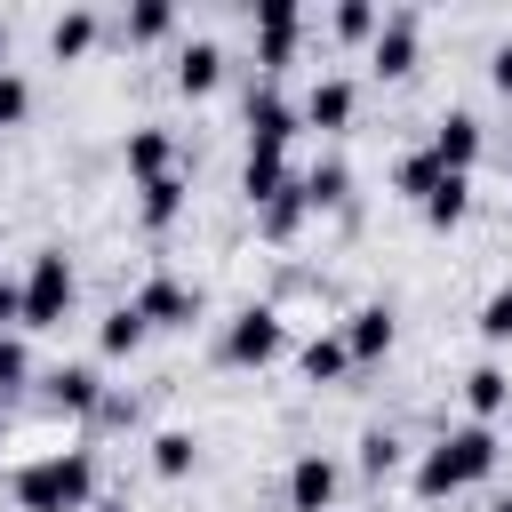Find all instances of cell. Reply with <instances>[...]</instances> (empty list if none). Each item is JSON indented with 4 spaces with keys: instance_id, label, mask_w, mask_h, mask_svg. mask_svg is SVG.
Masks as SVG:
<instances>
[{
    "instance_id": "4",
    "label": "cell",
    "mask_w": 512,
    "mask_h": 512,
    "mask_svg": "<svg viewBox=\"0 0 512 512\" xmlns=\"http://www.w3.org/2000/svg\"><path fill=\"white\" fill-rule=\"evenodd\" d=\"M72 264H64V248H40L32 264H24V328H64V312H72Z\"/></svg>"
},
{
    "instance_id": "30",
    "label": "cell",
    "mask_w": 512,
    "mask_h": 512,
    "mask_svg": "<svg viewBox=\"0 0 512 512\" xmlns=\"http://www.w3.org/2000/svg\"><path fill=\"white\" fill-rule=\"evenodd\" d=\"M472 328H480L488 344H512V280H504V288L480 304V320H472Z\"/></svg>"
},
{
    "instance_id": "19",
    "label": "cell",
    "mask_w": 512,
    "mask_h": 512,
    "mask_svg": "<svg viewBox=\"0 0 512 512\" xmlns=\"http://www.w3.org/2000/svg\"><path fill=\"white\" fill-rule=\"evenodd\" d=\"M280 184H288V152H272V144H248V160H240V192H248V208H264Z\"/></svg>"
},
{
    "instance_id": "28",
    "label": "cell",
    "mask_w": 512,
    "mask_h": 512,
    "mask_svg": "<svg viewBox=\"0 0 512 512\" xmlns=\"http://www.w3.org/2000/svg\"><path fill=\"white\" fill-rule=\"evenodd\" d=\"M440 176H448V168H440V160H432V152H408V160H400V168H392V192H408V200H424V192H432V184H440Z\"/></svg>"
},
{
    "instance_id": "29",
    "label": "cell",
    "mask_w": 512,
    "mask_h": 512,
    "mask_svg": "<svg viewBox=\"0 0 512 512\" xmlns=\"http://www.w3.org/2000/svg\"><path fill=\"white\" fill-rule=\"evenodd\" d=\"M168 32H176V8L168 0H136L128 8V40H168Z\"/></svg>"
},
{
    "instance_id": "39",
    "label": "cell",
    "mask_w": 512,
    "mask_h": 512,
    "mask_svg": "<svg viewBox=\"0 0 512 512\" xmlns=\"http://www.w3.org/2000/svg\"><path fill=\"white\" fill-rule=\"evenodd\" d=\"M0 432H8V408H0Z\"/></svg>"
},
{
    "instance_id": "21",
    "label": "cell",
    "mask_w": 512,
    "mask_h": 512,
    "mask_svg": "<svg viewBox=\"0 0 512 512\" xmlns=\"http://www.w3.org/2000/svg\"><path fill=\"white\" fill-rule=\"evenodd\" d=\"M304 216H312V208H304V192H296V176H288V184L256 208V232H264V240H296V232H304Z\"/></svg>"
},
{
    "instance_id": "36",
    "label": "cell",
    "mask_w": 512,
    "mask_h": 512,
    "mask_svg": "<svg viewBox=\"0 0 512 512\" xmlns=\"http://www.w3.org/2000/svg\"><path fill=\"white\" fill-rule=\"evenodd\" d=\"M0 72H8V16H0Z\"/></svg>"
},
{
    "instance_id": "11",
    "label": "cell",
    "mask_w": 512,
    "mask_h": 512,
    "mask_svg": "<svg viewBox=\"0 0 512 512\" xmlns=\"http://www.w3.org/2000/svg\"><path fill=\"white\" fill-rule=\"evenodd\" d=\"M304 120H296V104L272 88V80H256L248 88V144H272V152H288V136H296Z\"/></svg>"
},
{
    "instance_id": "20",
    "label": "cell",
    "mask_w": 512,
    "mask_h": 512,
    "mask_svg": "<svg viewBox=\"0 0 512 512\" xmlns=\"http://www.w3.org/2000/svg\"><path fill=\"white\" fill-rule=\"evenodd\" d=\"M184 216V176H152V184H136V224L144 232H168Z\"/></svg>"
},
{
    "instance_id": "32",
    "label": "cell",
    "mask_w": 512,
    "mask_h": 512,
    "mask_svg": "<svg viewBox=\"0 0 512 512\" xmlns=\"http://www.w3.org/2000/svg\"><path fill=\"white\" fill-rule=\"evenodd\" d=\"M24 376H32V352H24L16 336H0V408H8V392H16Z\"/></svg>"
},
{
    "instance_id": "18",
    "label": "cell",
    "mask_w": 512,
    "mask_h": 512,
    "mask_svg": "<svg viewBox=\"0 0 512 512\" xmlns=\"http://www.w3.org/2000/svg\"><path fill=\"white\" fill-rule=\"evenodd\" d=\"M216 80H224V48H216V40H184V48H176V88H184V96H208Z\"/></svg>"
},
{
    "instance_id": "13",
    "label": "cell",
    "mask_w": 512,
    "mask_h": 512,
    "mask_svg": "<svg viewBox=\"0 0 512 512\" xmlns=\"http://www.w3.org/2000/svg\"><path fill=\"white\" fill-rule=\"evenodd\" d=\"M336 336H344V352H352V368H368V360H384V352H392V304H360V312H352V320H344Z\"/></svg>"
},
{
    "instance_id": "24",
    "label": "cell",
    "mask_w": 512,
    "mask_h": 512,
    "mask_svg": "<svg viewBox=\"0 0 512 512\" xmlns=\"http://www.w3.org/2000/svg\"><path fill=\"white\" fill-rule=\"evenodd\" d=\"M296 368H304V384H336L352 368V352H344V336H312V344H296Z\"/></svg>"
},
{
    "instance_id": "37",
    "label": "cell",
    "mask_w": 512,
    "mask_h": 512,
    "mask_svg": "<svg viewBox=\"0 0 512 512\" xmlns=\"http://www.w3.org/2000/svg\"><path fill=\"white\" fill-rule=\"evenodd\" d=\"M88 512H128V504H88Z\"/></svg>"
},
{
    "instance_id": "2",
    "label": "cell",
    "mask_w": 512,
    "mask_h": 512,
    "mask_svg": "<svg viewBox=\"0 0 512 512\" xmlns=\"http://www.w3.org/2000/svg\"><path fill=\"white\" fill-rule=\"evenodd\" d=\"M8 496H16V512H88L96 504V456L88 448H48V456L8 472Z\"/></svg>"
},
{
    "instance_id": "25",
    "label": "cell",
    "mask_w": 512,
    "mask_h": 512,
    "mask_svg": "<svg viewBox=\"0 0 512 512\" xmlns=\"http://www.w3.org/2000/svg\"><path fill=\"white\" fill-rule=\"evenodd\" d=\"M192 464H200V440L192 432H152V472L160 480H184Z\"/></svg>"
},
{
    "instance_id": "7",
    "label": "cell",
    "mask_w": 512,
    "mask_h": 512,
    "mask_svg": "<svg viewBox=\"0 0 512 512\" xmlns=\"http://www.w3.org/2000/svg\"><path fill=\"white\" fill-rule=\"evenodd\" d=\"M480 144H488V128H480V112H464V104H448L440 120H432V160L440 168H456V176H472V160H480Z\"/></svg>"
},
{
    "instance_id": "5",
    "label": "cell",
    "mask_w": 512,
    "mask_h": 512,
    "mask_svg": "<svg viewBox=\"0 0 512 512\" xmlns=\"http://www.w3.org/2000/svg\"><path fill=\"white\" fill-rule=\"evenodd\" d=\"M416 40H424V16H416V8H384L376 40H368L376 80H408V72H416Z\"/></svg>"
},
{
    "instance_id": "34",
    "label": "cell",
    "mask_w": 512,
    "mask_h": 512,
    "mask_svg": "<svg viewBox=\"0 0 512 512\" xmlns=\"http://www.w3.org/2000/svg\"><path fill=\"white\" fill-rule=\"evenodd\" d=\"M96 424H136V392H104V408H96Z\"/></svg>"
},
{
    "instance_id": "33",
    "label": "cell",
    "mask_w": 512,
    "mask_h": 512,
    "mask_svg": "<svg viewBox=\"0 0 512 512\" xmlns=\"http://www.w3.org/2000/svg\"><path fill=\"white\" fill-rule=\"evenodd\" d=\"M24 328V280H0V336Z\"/></svg>"
},
{
    "instance_id": "12",
    "label": "cell",
    "mask_w": 512,
    "mask_h": 512,
    "mask_svg": "<svg viewBox=\"0 0 512 512\" xmlns=\"http://www.w3.org/2000/svg\"><path fill=\"white\" fill-rule=\"evenodd\" d=\"M48 408H64V416H96V408H104V376H96L88 360L48 368Z\"/></svg>"
},
{
    "instance_id": "6",
    "label": "cell",
    "mask_w": 512,
    "mask_h": 512,
    "mask_svg": "<svg viewBox=\"0 0 512 512\" xmlns=\"http://www.w3.org/2000/svg\"><path fill=\"white\" fill-rule=\"evenodd\" d=\"M128 304H136V320H144V328H192V320H200V288H192V280H176V272H152Z\"/></svg>"
},
{
    "instance_id": "15",
    "label": "cell",
    "mask_w": 512,
    "mask_h": 512,
    "mask_svg": "<svg viewBox=\"0 0 512 512\" xmlns=\"http://www.w3.org/2000/svg\"><path fill=\"white\" fill-rule=\"evenodd\" d=\"M296 192H304V208L320 216V208H352V168L328 152V160H312L304 176H296Z\"/></svg>"
},
{
    "instance_id": "8",
    "label": "cell",
    "mask_w": 512,
    "mask_h": 512,
    "mask_svg": "<svg viewBox=\"0 0 512 512\" xmlns=\"http://www.w3.org/2000/svg\"><path fill=\"white\" fill-rule=\"evenodd\" d=\"M336 488H344V472H336V456H320V448H304V456L288 464V512H336Z\"/></svg>"
},
{
    "instance_id": "3",
    "label": "cell",
    "mask_w": 512,
    "mask_h": 512,
    "mask_svg": "<svg viewBox=\"0 0 512 512\" xmlns=\"http://www.w3.org/2000/svg\"><path fill=\"white\" fill-rule=\"evenodd\" d=\"M280 352H288V328H280L272 304H240V312L224 320V336H216V360H224V368H272Z\"/></svg>"
},
{
    "instance_id": "27",
    "label": "cell",
    "mask_w": 512,
    "mask_h": 512,
    "mask_svg": "<svg viewBox=\"0 0 512 512\" xmlns=\"http://www.w3.org/2000/svg\"><path fill=\"white\" fill-rule=\"evenodd\" d=\"M376 24H384V8H376V0H336V16H328V32H336V40H376Z\"/></svg>"
},
{
    "instance_id": "22",
    "label": "cell",
    "mask_w": 512,
    "mask_h": 512,
    "mask_svg": "<svg viewBox=\"0 0 512 512\" xmlns=\"http://www.w3.org/2000/svg\"><path fill=\"white\" fill-rule=\"evenodd\" d=\"M88 48H96V8H64V16L48 24V56L72 64V56H88Z\"/></svg>"
},
{
    "instance_id": "23",
    "label": "cell",
    "mask_w": 512,
    "mask_h": 512,
    "mask_svg": "<svg viewBox=\"0 0 512 512\" xmlns=\"http://www.w3.org/2000/svg\"><path fill=\"white\" fill-rule=\"evenodd\" d=\"M144 336H152V328L136 320V304H112V312H104V328H96V352H104V360H128Z\"/></svg>"
},
{
    "instance_id": "26",
    "label": "cell",
    "mask_w": 512,
    "mask_h": 512,
    "mask_svg": "<svg viewBox=\"0 0 512 512\" xmlns=\"http://www.w3.org/2000/svg\"><path fill=\"white\" fill-rule=\"evenodd\" d=\"M400 464H408L400 432H384V424H376V432H360V472H368V480H392Z\"/></svg>"
},
{
    "instance_id": "16",
    "label": "cell",
    "mask_w": 512,
    "mask_h": 512,
    "mask_svg": "<svg viewBox=\"0 0 512 512\" xmlns=\"http://www.w3.org/2000/svg\"><path fill=\"white\" fill-rule=\"evenodd\" d=\"M416 208H424V224H432V232H456V224L472 216V176H456V168H448V176H440Z\"/></svg>"
},
{
    "instance_id": "31",
    "label": "cell",
    "mask_w": 512,
    "mask_h": 512,
    "mask_svg": "<svg viewBox=\"0 0 512 512\" xmlns=\"http://www.w3.org/2000/svg\"><path fill=\"white\" fill-rule=\"evenodd\" d=\"M24 112H32V80L24 72H0V128H16Z\"/></svg>"
},
{
    "instance_id": "17",
    "label": "cell",
    "mask_w": 512,
    "mask_h": 512,
    "mask_svg": "<svg viewBox=\"0 0 512 512\" xmlns=\"http://www.w3.org/2000/svg\"><path fill=\"white\" fill-rule=\"evenodd\" d=\"M464 408H472V424H496V416L512 408V376H504L496 360H480V368L464 376Z\"/></svg>"
},
{
    "instance_id": "10",
    "label": "cell",
    "mask_w": 512,
    "mask_h": 512,
    "mask_svg": "<svg viewBox=\"0 0 512 512\" xmlns=\"http://www.w3.org/2000/svg\"><path fill=\"white\" fill-rule=\"evenodd\" d=\"M352 112H360V88H352L344 72H320V80L304 88V104H296L304 128H352Z\"/></svg>"
},
{
    "instance_id": "38",
    "label": "cell",
    "mask_w": 512,
    "mask_h": 512,
    "mask_svg": "<svg viewBox=\"0 0 512 512\" xmlns=\"http://www.w3.org/2000/svg\"><path fill=\"white\" fill-rule=\"evenodd\" d=\"M496 512H512V496H504V504H496Z\"/></svg>"
},
{
    "instance_id": "1",
    "label": "cell",
    "mask_w": 512,
    "mask_h": 512,
    "mask_svg": "<svg viewBox=\"0 0 512 512\" xmlns=\"http://www.w3.org/2000/svg\"><path fill=\"white\" fill-rule=\"evenodd\" d=\"M496 456H504V440H496V424H456V432H440L424 456H416V472H408V488L424 496V504H448L456 488H472V480H488L496 472Z\"/></svg>"
},
{
    "instance_id": "35",
    "label": "cell",
    "mask_w": 512,
    "mask_h": 512,
    "mask_svg": "<svg viewBox=\"0 0 512 512\" xmlns=\"http://www.w3.org/2000/svg\"><path fill=\"white\" fill-rule=\"evenodd\" d=\"M488 80L512 96V40H496V48H488Z\"/></svg>"
},
{
    "instance_id": "9",
    "label": "cell",
    "mask_w": 512,
    "mask_h": 512,
    "mask_svg": "<svg viewBox=\"0 0 512 512\" xmlns=\"http://www.w3.org/2000/svg\"><path fill=\"white\" fill-rule=\"evenodd\" d=\"M296 32H304V8L296 0H256V64L280 72L296 56Z\"/></svg>"
},
{
    "instance_id": "14",
    "label": "cell",
    "mask_w": 512,
    "mask_h": 512,
    "mask_svg": "<svg viewBox=\"0 0 512 512\" xmlns=\"http://www.w3.org/2000/svg\"><path fill=\"white\" fill-rule=\"evenodd\" d=\"M120 160H128V176H136V184H152V176H176V136H168V128H128Z\"/></svg>"
}]
</instances>
